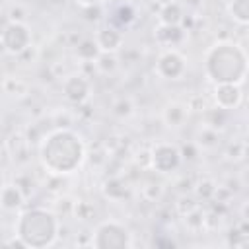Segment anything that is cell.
<instances>
[{"instance_id":"6da1fadb","label":"cell","mask_w":249,"mask_h":249,"mask_svg":"<svg viewBox=\"0 0 249 249\" xmlns=\"http://www.w3.org/2000/svg\"><path fill=\"white\" fill-rule=\"evenodd\" d=\"M41 165L51 175H70L86 160V144L78 132L58 126L47 132L39 144Z\"/></svg>"},{"instance_id":"7a4b0ae2","label":"cell","mask_w":249,"mask_h":249,"mask_svg":"<svg viewBox=\"0 0 249 249\" xmlns=\"http://www.w3.org/2000/svg\"><path fill=\"white\" fill-rule=\"evenodd\" d=\"M206 78L214 84H243L247 76V54L241 45L218 41L204 54Z\"/></svg>"},{"instance_id":"3957f363","label":"cell","mask_w":249,"mask_h":249,"mask_svg":"<svg viewBox=\"0 0 249 249\" xmlns=\"http://www.w3.org/2000/svg\"><path fill=\"white\" fill-rule=\"evenodd\" d=\"M14 230L27 247H49L56 241L60 226L54 212L37 206L21 212Z\"/></svg>"},{"instance_id":"277c9868","label":"cell","mask_w":249,"mask_h":249,"mask_svg":"<svg viewBox=\"0 0 249 249\" xmlns=\"http://www.w3.org/2000/svg\"><path fill=\"white\" fill-rule=\"evenodd\" d=\"M91 247L97 249H124V247H132V233L128 231V228L117 220H105L101 224H97V228L91 233Z\"/></svg>"},{"instance_id":"5b68a950","label":"cell","mask_w":249,"mask_h":249,"mask_svg":"<svg viewBox=\"0 0 249 249\" xmlns=\"http://www.w3.org/2000/svg\"><path fill=\"white\" fill-rule=\"evenodd\" d=\"M31 41V29L25 21H8L0 31V47L14 56H19L25 49L33 47Z\"/></svg>"},{"instance_id":"8992f818","label":"cell","mask_w":249,"mask_h":249,"mask_svg":"<svg viewBox=\"0 0 249 249\" xmlns=\"http://www.w3.org/2000/svg\"><path fill=\"white\" fill-rule=\"evenodd\" d=\"M181 154L179 148L167 142H160L156 146H152L150 150V167L156 169L158 173H171L175 169H179L181 165Z\"/></svg>"},{"instance_id":"52a82bcc","label":"cell","mask_w":249,"mask_h":249,"mask_svg":"<svg viewBox=\"0 0 249 249\" xmlns=\"http://www.w3.org/2000/svg\"><path fill=\"white\" fill-rule=\"evenodd\" d=\"M154 70L161 80H179L187 72V60L177 49H167L158 56Z\"/></svg>"},{"instance_id":"ba28073f","label":"cell","mask_w":249,"mask_h":249,"mask_svg":"<svg viewBox=\"0 0 249 249\" xmlns=\"http://www.w3.org/2000/svg\"><path fill=\"white\" fill-rule=\"evenodd\" d=\"M62 93H64L66 101H70L72 105H84L91 95V82L82 72L70 74L62 82Z\"/></svg>"},{"instance_id":"9c48e42d","label":"cell","mask_w":249,"mask_h":249,"mask_svg":"<svg viewBox=\"0 0 249 249\" xmlns=\"http://www.w3.org/2000/svg\"><path fill=\"white\" fill-rule=\"evenodd\" d=\"M214 101L220 109H237L243 101V91L239 84H216L214 88Z\"/></svg>"},{"instance_id":"30bf717a","label":"cell","mask_w":249,"mask_h":249,"mask_svg":"<svg viewBox=\"0 0 249 249\" xmlns=\"http://www.w3.org/2000/svg\"><path fill=\"white\" fill-rule=\"evenodd\" d=\"M95 43L101 49V53H117L124 45V35L115 25H105L95 33Z\"/></svg>"},{"instance_id":"8fae6325","label":"cell","mask_w":249,"mask_h":249,"mask_svg":"<svg viewBox=\"0 0 249 249\" xmlns=\"http://www.w3.org/2000/svg\"><path fill=\"white\" fill-rule=\"evenodd\" d=\"M6 148H8V154L12 156V160L16 163H27L29 161V152H31V144L29 140L25 138L23 132H14L8 136L6 140Z\"/></svg>"},{"instance_id":"7c38bea8","label":"cell","mask_w":249,"mask_h":249,"mask_svg":"<svg viewBox=\"0 0 249 249\" xmlns=\"http://www.w3.org/2000/svg\"><path fill=\"white\" fill-rule=\"evenodd\" d=\"M154 35H156V41L160 45L173 49V47H177V45H181L185 41L187 31L181 25H165V23H160L156 27V33Z\"/></svg>"},{"instance_id":"4fadbf2b","label":"cell","mask_w":249,"mask_h":249,"mask_svg":"<svg viewBox=\"0 0 249 249\" xmlns=\"http://www.w3.org/2000/svg\"><path fill=\"white\" fill-rule=\"evenodd\" d=\"M161 117H163V123H165L167 126L177 128V126H181V124L187 121V117H189V107H187V103L171 101V103L165 105Z\"/></svg>"},{"instance_id":"5bb4252c","label":"cell","mask_w":249,"mask_h":249,"mask_svg":"<svg viewBox=\"0 0 249 249\" xmlns=\"http://www.w3.org/2000/svg\"><path fill=\"white\" fill-rule=\"evenodd\" d=\"M23 202H25V195L19 191V187L16 183L4 185L0 189V206L4 210H18V208H21Z\"/></svg>"},{"instance_id":"9a60e30c","label":"cell","mask_w":249,"mask_h":249,"mask_svg":"<svg viewBox=\"0 0 249 249\" xmlns=\"http://www.w3.org/2000/svg\"><path fill=\"white\" fill-rule=\"evenodd\" d=\"M160 23H165V25H179L181 18H183V8L179 2H173V0H167L163 2V6L160 8Z\"/></svg>"},{"instance_id":"2e32d148","label":"cell","mask_w":249,"mask_h":249,"mask_svg":"<svg viewBox=\"0 0 249 249\" xmlns=\"http://www.w3.org/2000/svg\"><path fill=\"white\" fill-rule=\"evenodd\" d=\"M99 53H101V49L97 47L95 39H82L76 45V56L82 62H95V58L99 56Z\"/></svg>"},{"instance_id":"e0dca14e","label":"cell","mask_w":249,"mask_h":249,"mask_svg":"<svg viewBox=\"0 0 249 249\" xmlns=\"http://www.w3.org/2000/svg\"><path fill=\"white\" fill-rule=\"evenodd\" d=\"M228 14L231 16L235 23L245 27L249 23V0H230Z\"/></svg>"},{"instance_id":"ac0fdd59","label":"cell","mask_w":249,"mask_h":249,"mask_svg":"<svg viewBox=\"0 0 249 249\" xmlns=\"http://www.w3.org/2000/svg\"><path fill=\"white\" fill-rule=\"evenodd\" d=\"M2 89H4V93L12 95V97H25L29 93V84L25 80H21V78L8 76L2 82Z\"/></svg>"},{"instance_id":"d6986e66","label":"cell","mask_w":249,"mask_h":249,"mask_svg":"<svg viewBox=\"0 0 249 249\" xmlns=\"http://www.w3.org/2000/svg\"><path fill=\"white\" fill-rule=\"evenodd\" d=\"M126 193H128L126 185L119 177H111V179H107L103 183V195L109 200H123L126 196Z\"/></svg>"},{"instance_id":"ffe728a7","label":"cell","mask_w":249,"mask_h":249,"mask_svg":"<svg viewBox=\"0 0 249 249\" xmlns=\"http://www.w3.org/2000/svg\"><path fill=\"white\" fill-rule=\"evenodd\" d=\"M134 19H136V10H134L132 4L123 2V4L117 6V10H115V21L121 27H128L130 23H134Z\"/></svg>"},{"instance_id":"44dd1931","label":"cell","mask_w":249,"mask_h":249,"mask_svg":"<svg viewBox=\"0 0 249 249\" xmlns=\"http://www.w3.org/2000/svg\"><path fill=\"white\" fill-rule=\"evenodd\" d=\"M218 142H220V134H218V130H214L210 126H202V130L196 136V146L204 148V150H214L218 146Z\"/></svg>"},{"instance_id":"7402d4cb","label":"cell","mask_w":249,"mask_h":249,"mask_svg":"<svg viewBox=\"0 0 249 249\" xmlns=\"http://www.w3.org/2000/svg\"><path fill=\"white\" fill-rule=\"evenodd\" d=\"M117 64H119V60H117L115 53H99V56L95 58V68H97L99 72H103V74L115 72Z\"/></svg>"},{"instance_id":"603a6c76","label":"cell","mask_w":249,"mask_h":249,"mask_svg":"<svg viewBox=\"0 0 249 249\" xmlns=\"http://www.w3.org/2000/svg\"><path fill=\"white\" fill-rule=\"evenodd\" d=\"M206 113V124L204 126H210V128H214V130H218V128H224V124H226V109H220V107H216V109H206L204 111Z\"/></svg>"},{"instance_id":"cb8c5ba5","label":"cell","mask_w":249,"mask_h":249,"mask_svg":"<svg viewBox=\"0 0 249 249\" xmlns=\"http://www.w3.org/2000/svg\"><path fill=\"white\" fill-rule=\"evenodd\" d=\"M134 113V103L130 97H119L115 103H113V115L119 117V119H126Z\"/></svg>"},{"instance_id":"d4e9b609","label":"cell","mask_w":249,"mask_h":249,"mask_svg":"<svg viewBox=\"0 0 249 249\" xmlns=\"http://www.w3.org/2000/svg\"><path fill=\"white\" fill-rule=\"evenodd\" d=\"M185 224H187V228L189 230H193V231H196V230H202V226L206 224V218H204V212L196 206V208H193L191 212H187L185 216Z\"/></svg>"},{"instance_id":"484cf974","label":"cell","mask_w":249,"mask_h":249,"mask_svg":"<svg viewBox=\"0 0 249 249\" xmlns=\"http://www.w3.org/2000/svg\"><path fill=\"white\" fill-rule=\"evenodd\" d=\"M72 212H74L76 220H82V222H86V220H91V218L95 216V206H93L91 202H86V200H78V202H74V208H72Z\"/></svg>"},{"instance_id":"4316f807","label":"cell","mask_w":249,"mask_h":249,"mask_svg":"<svg viewBox=\"0 0 249 249\" xmlns=\"http://www.w3.org/2000/svg\"><path fill=\"white\" fill-rule=\"evenodd\" d=\"M214 191H216V183L210 181V179H202L196 187H195V193L200 200H212L214 196Z\"/></svg>"},{"instance_id":"83f0119b","label":"cell","mask_w":249,"mask_h":249,"mask_svg":"<svg viewBox=\"0 0 249 249\" xmlns=\"http://www.w3.org/2000/svg\"><path fill=\"white\" fill-rule=\"evenodd\" d=\"M245 152H247V146L245 142H231L226 150V158L228 160H233V161H239L245 158Z\"/></svg>"},{"instance_id":"f1b7e54d","label":"cell","mask_w":249,"mask_h":249,"mask_svg":"<svg viewBox=\"0 0 249 249\" xmlns=\"http://www.w3.org/2000/svg\"><path fill=\"white\" fill-rule=\"evenodd\" d=\"M14 183L19 187V191L25 195V198L31 195V191H33V181H31V175H27V173H19V175L14 179Z\"/></svg>"},{"instance_id":"f546056e","label":"cell","mask_w":249,"mask_h":249,"mask_svg":"<svg viewBox=\"0 0 249 249\" xmlns=\"http://www.w3.org/2000/svg\"><path fill=\"white\" fill-rule=\"evenodd\" d=\"M179 154H181V160H187V161H193L196 160L198 156V146L195 142H189V144H183L179 148Z\"/></svg>"},{"instance_id":"4dcf8cb0","label":"cell","mask_w":249,"mask_h":249,"mask_svg":"<svg viewBox=\"0 0 249 249\" xmlns=\"http://www.w3.org/2000/svg\"><path fill=\"white\" fill-rule=\"evenodd\" d=\"M196 206H198V202H195L191 196H181L179 202H177V210H179L181 216H185L187 212H191V210L196 208Z\"/></svg>"},{"instance_id":"1f68e13d","label":"cell","mask_w":249,"mask_h":249,"mask_svg":"<svg viewBox=\"0 0 249 249\" xmlns=\"http://www.w3.org/2000/svg\"><path fill=\"white\" fill-rule=\"evenodd\" d=\"M144 196L148 198V200H158L160 196H161V193H163V189H161V185H154V183H150V185H146L144 187Z\"/></svg>"},{"instance_id":"d6a6232c","label":"cell","mask_w":249,"mask_h":249,"mask_svg":"<svg viewBox=\"0 0 249 249\" xmlns=\"http://www.w3.org/2000/svg\"><path fill=\"white\" fill-rule=\"evenodd\" d=\"M82 12L88 21H97L101 18V6H82Z\"/></svg>"},{"instance_id":"836d02e7","label":"cell","mask_w":249,"mask_h":249,"mask_svg":"<svg viewBox=\"0 0 249 249\" xmlns=\"http://www.w3.org/2000/svg\"><path fill=\"white\" fill-rule=\"evenodd\" d=\"M187 107H189V109H193V111H202V113L208 109V107H206V101H204V97H202V95H193V97H189Z\"/></svg>"},{"instance_id":"e575fe53","label":"cell","mask_w":249,"mask_h":249,"mask_svg":"<svg viewBox=\"0 0 249 249\" xmlns=\"http://www.w3.org/2000/svg\"><path fill=\"white\" fill-rule=\"evenodd\" d=\"M8 21H25V10L21 6H12L8 12Z\"/></svg>"},{"instance_id":"d590c367","label":"cell","mask_w":249,"mask_h":249,"mask_svg":"<svg viewBox=\"0 0 249 249\" xmlns=\"http://www.w3.org/2000/svg\"><path fill=\"white\" fill-rule=\"evenodd\" d=\"M80 6H101L105 0H76Z\"/></svg>"},{"instance_id":"8d00e7d4","label":"cell","mask_w":249,"mask_h":249,"mask_svg":"<svg viewBox=\"0 0 249 249\" xmlns=\"http://www.w3.org/2000/svg\"><path fill=\"white\" fill-rule=\"evenodd\" d=\"M185 4H187V6H191V8H198V6H202V4H204V0H185Z\"/></svg>"}]
</instances>
